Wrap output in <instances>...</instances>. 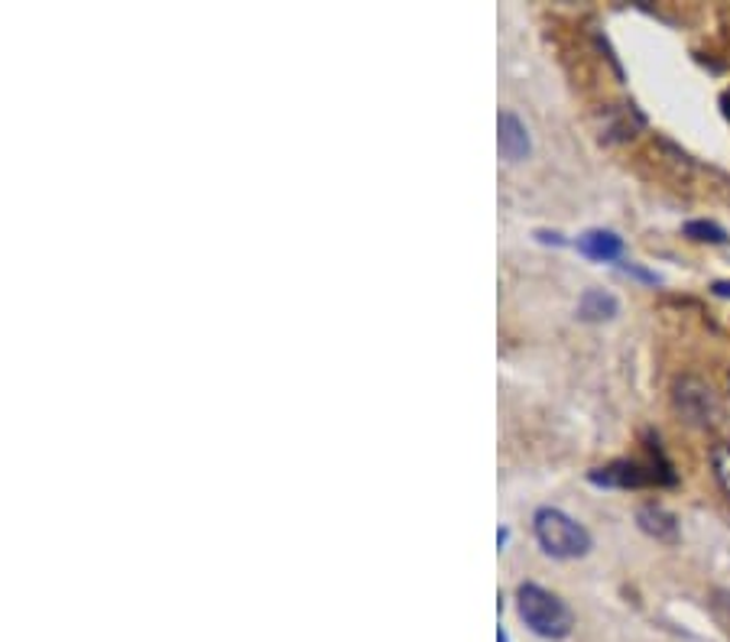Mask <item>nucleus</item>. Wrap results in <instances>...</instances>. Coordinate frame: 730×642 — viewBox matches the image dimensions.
Listing matches in <instances>:
<instances>
[{"label":"nucleus","instance_id":"9d476101","mask_svg":"<svg viewBox=\"0 0 730 642\" xmlns=\"http://www.w3.org/2000/svg\"><path fill=\"white\" fill-rule=\"evenodd\" d=\"M711 467H715L718 484L725 487V494L730 497V444H718V448H715V454H711Z\"/></svg>","mask_w":730,"mask_h":642},{"label":"nucleus","instance_id":"9b49d317","mask_svg":"<svg viewBox=\"0 0 730 642\" xmlns=\"http://www.w3.org/2000/svg\"><path fill=\"white\" fill-rule=\"evenodd\" d=\"M715 296H721V299H730V280H728V283H715Z\"/></svg>","mask_w":730,"mask_h":642},{"label":"nucleus","instance_id":"39448f33","mask_svg":"<svg viewBox=\"0 0 730 642\" xmlns=\"http://www.w3.org/2000/svg\"><path fill=\"white\" fill-rule=\"evenodd\" d=\"M497 143H501V156L507 163H522L529 153H532V143H529V130L514 110H501L497 117Z\"/></svg>","mask_w":730,"mask_h":642},{"label":"nucleus","instance_id":"423d86ee","mask_svg":"<svg viewBox=\"0 0 730 642\" xmlns=\"http://www.w3.org/2000/svg\"><path fill=\"white\" fill-rule=\"evenodd\" d=\"M578 250L598 263H614L624 257V240L614 230H585L578 237Z\"/></svg>","mask_w":730,"mask_h":642},{"label":"nucleus","instance_id":"f03ea898","mask_svg":"<svg viewBox=\"0 0 730 642\" xmlns=\"http://www.w3.org/2000/svg\"><path fill=\"white\" fill-rule=\"evenodd\" d=\"M532 533L539 538L542 551L552 558H581L591 551V533L578 520H572L568 513H562L555 507L535 510Z\"/></svg>","mask_w":730,"mask_h":642},{"label":"nucleus","instance_id":"1a4fd4ad","mask_svg":"<svg viewBox=\"0 0 730 642\" xmlns=\"http://www.w3.org/2000/svg\"><path fill=\"white\" fill-rule=\"evenodd\" d=\"M685 237L698 240V243H728V230L718 227L715 221H688L685 224Z\"/></svg>","mask_w":730,"mask_h":642},{"label":"nucleus","instance_id":"f257e3e1","mask_svg":"<svg viewBox=\"0 0 730 642\" xmlns=\"http://www.w3.org/2000/svg\"><path fill=\"white\" fill-rule=\"evenodd\" d=\"M517 610H520L522 623L535 637H545V640H562L575 627V617H572L568 604L562 597H555L552 591L539 587V584H520Z\"/></svg>","mask_w":730,"mask_h":642},{"label":"nucleus","instance_id":"20e7f679","mask_svg":"<svg viewBox=\"0 0 730 642\" xmlns=\"http://www.w3.org/2000/svg\"><path fill=\"white\" fill-rule=\"evenodd\" d=\"M591 480L604 487H646V484H675V474L656 454L649 461H614L608 467H598L591 471Z\"/></svg>","mask_w":730,"mask_h":642},{"label":"nucleus","instance_id":"7ed1b4c3","mask_svg":"<svg viewBox=\"0 0 730 642\" xmlns=\"http://www.w3.org/2000/svg\"><path fill=\"white\" fill-rule=\"evenodd\" d=\"M672 403H675V413L695 428H715L718 419L725 416V406H721L718 393L711 390V383H705L698 377H682L675 383Z\"/></svg>","mask_w":730,"mask_h":642},{"label":"nucleus","instance_id":"6e6552de","mask_svg":"<svg viewBox=\"0 0 730 642\" xmlns=\"http://www.w3.org/2000/svg\"><path fill=\"white\" fill-rule=\"evenodd\" d=\"M636 520H639V530H643V533H649L652 538L672 542V538L679 535L675 516H672V513H666L662 507H643V510L636 513Z\"/></svg>","mask_w":730,"mask_h":642},{"label":"nucleus","instance_id":"f8f14e48","mask_svg":"<svg viewBox=\"0 0 730 642\" xmlns=\"http://www.w3.org/2000/svg\"><path fill=\"white\" fill-rule=\"evenodd\" d=\"M725 105H728V117H730V95H728V98H725Z\"/></svg>","mask_w":730,"mask_h":642},{"label":"nucleus","instance_id":"0eeeda50","mask_svg":"<svg viewBox=\"0 0 730 642\" xmlns=\"http://www.w3.org/2000/svg\"><path fill=\"white\" fill-rule=\"evenodd\" d=\"M621 312L617 296L604 293V289H588L578 302V316L585 321H611Z\"/></svg>","mask_w":730,"mask_h":642}]
</instances>
